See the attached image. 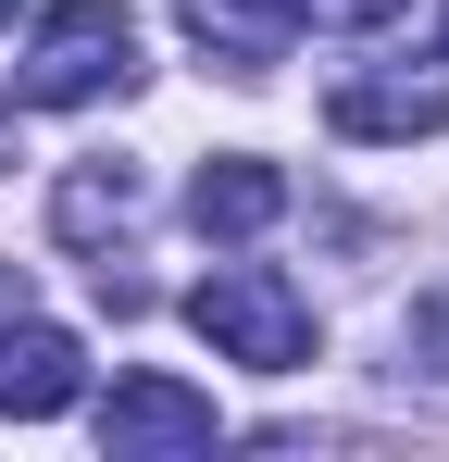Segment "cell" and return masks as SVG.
<instances>
[{"instance_id":"obj_1","label":"cell","mask_w":449,"mask_h":462,"mask_svg":"<svg viewBox=\"0 0 449 462\" xmlns=\"http://www.w3.org/2000/svg\"><path fill=\"white\" fill-rule=\"evenodd\" d=\"M150 76V38L125 0H50L25 25V100L38 113H75V100H125Z\"/></svg>"},{"instance_id":"obj_2","label":"cell","mask_w":449,"mask_h":462,"mask_svg":"<svg viewBox=\"0 0 449 462\" xmlns=\"http://www.w3.org/2000/svg\"><path fill=\"white\" fill-rule=\"evenodd\" d=\"M188 325L213 337L224 363H250V375H299L312 363V300H299L275 263H213L188 288Z\"/></svg>"},{"instance_id":"obj_3","label":"cell","mask_w":449,"mask_h":462,"mask_svg":"<svg viewBox=\"0 0 449 462\" xmlns=\"http://www.w3.org/2000/svg\"><path fill=\"white\" fill-rule=\"evenodd\" d=\"M213 387L188 375H113V400H100V450L113 462H175V450H213Z\"/></svg>"},{"instance_id":"obj_4","label":"cell","mask_w":449,"mask_h":462,"mask_svg":"<svg viewBox=\"0 0 449 462\" xmlns=\"http://www.w3.org/2000/svg\"><path fill=\"white\" fill-rule=\"evenodd\" d=\"M87 400V350H75L63 325H0V412L13 425H50V412H75Z\"/></svg>"},{"instance_id":"obj_5","label":"cell","mask_w":449,"mask_h":462,"mask_svg":"<svg viewBox=\"0 0 449 462\" xmlns=\"http://www.w3.org/2000/svg\"><path fill=\"white\" fill-rule=\"evenodd\" d=\"M325 125H337V138H374V151H412V138L449 125V88H425V76H350L337 100H325Z\"/></svg>"},{"instance_id":"obj_6","label":"cell","mask_w":449,"mask_h":462,"mask_svg":"<svg viewBox=\"0 0 449 462\" xmlns=\"http://www.w3.org/2000/svg\"><path fill=\"white\" fill-rule=\"evenodd\" d=\"M275 213H288V175H275L262 151H224V162L188 175V226L200 237H262Z\"/></svg>"},{"instance_id":"obj_7","label":"cell","mask_w":449,"mask_h":462,"mask_svg":"<svg viewBox=\"0 0 449 462\" xmlns=\"http://www.w3.org/2000/svg\"><path fill=\"white\" fill-rule=\"evenodd\" d=\"M125 213H138V162H75V175H63V200H50V226H63L75 250L125 237Z\"/></svg>"},{"instance_id":"obj_8","label":"cell","mask_w":449,"mask_h":462,"mask_svg":"<svg viewBox=\"0 0 449 462\" xmlns=\"http://www.w3.org/2000/svg\"><path fill=\"white\" fill-rule=\"evenodd\" d=\"M299 25H399V13H412V0H288Z\"/></svg>"},{"instance_id":"obj_9","label":"cell","mask_w":449,"mask_h":462,"mask_svg":"<svg viewBox=\"0 0 449 462\" xmlns=\"http://www.w3.org/2000/svg\"><path fill=\"white\" fill-rule=\"evenodd\" d=\"M0 312H25V275H0Z\"/></svg>"},{"instance_id":"obj_10","label":"cell","mask_w":449,"mask_h":462,"mask_svg":"<svg viewBox=\"0 0 449 462\" xmlns=\"http://www.w3.org/2000/svg\"><path fill=\"white\" fill-rule=\"evenodd\" d=\"M0 25H13V0H0Z\"/></svg>"},{"instance_id":"obj_11","label":"cell","mask_w":449,"mask_h":462,"mask_svg":"<svg viewBox=\"0 0 449 462\" xmlns=\"http://www.w3.org/2000/svg\"><path fill=\"white\" fill-rule=\"evenodd\" d=\"M0 138H13V125H0Z\"/></svg>"}]
</instances>
